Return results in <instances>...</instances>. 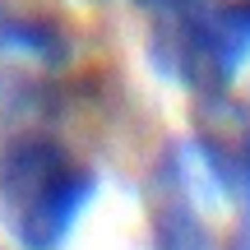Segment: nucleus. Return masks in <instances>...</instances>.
I'll return each instance as SVG.
<instances>
[{"mask_svg":"<svg viewBox=\"0 0 250 250\" xmlns=\"http://www.w3.org/2000/svg\"><path fill=\"white\" fill-rule=\"evenodd\" d=\"M250 56V9L246 5H204L186 0L162 9L153 28V61L167 79L190 93H223Z\"/></svg>","mask_w":250,"mask_h":250,"instance_id":"obj_2","label":"nucleus"},{"mask_svg":"<svg viewBox=\"0 0 250 250\" xmlns=\"http://www.w3.org/2000/svg\"><path fill=\"white\" fill-rule=\"evenodd\" d=\"M98 195V171L56 134L19 130L0 144V232L19 250H61Z\"/></svg>","mask_w":250,"mask_h":250,"instance_id":"obj_1","label":"nucleus"},{"mask_svg":"<svg viewBox=\"0 0 250 250\" xmlns=\"http://www.w3.org/2000/svg\"><path fill=\"white\" fill-rule=\"evenodd\" d=\"M241 5H246V9H250V0H241Z\"/></svg>","mask_w":250,"mask_h":250,"instance_id":"obj_6","label":"nucleus"},{"mask_svg":"<svg viewBox=\"0 0 250 250\" xmlns=\"http://www.w3.org/2000/svg\"><path fill=\"white\" fill-rule=\"evenodd\" d=\"M144 5H148V9H158V14H162V9H176V5H186V0H144Z\"/></svg>","mask_w":250,"mask_h":250,"instance_id":"obj_5","label":"nucleus"},{"mask_svg":"<svg viewBox=\"0 0 250 250\" xmlns=\"http://www.w3.org/2000/svg\"><path fill=\"white\" fill-rule=\"evenodd\" d=\"M195 148L213 186L227 195H250V107L232 93H199L195 102Z\"/></svg>","mask_w":250,"mask_h":250,"instance_id":"obj_3","label":"nucleus"},{"mask_svg":"<svg viewBox=\"0 0 250 250\" xmlns=\"http://www.w3.org/2000/svg\"><path fill=\"white\" fill-rule=\"evenodd\" d=\"M153 250H213L204 218L181 186L158 190V199H153Z\"/></svg>","mask_w":250,"mask_h":250,"instance_id":"obj_4","label":"nucleus"}]
</instances>
